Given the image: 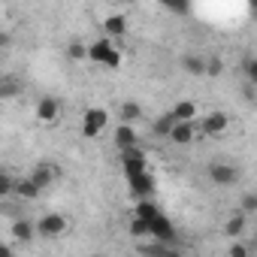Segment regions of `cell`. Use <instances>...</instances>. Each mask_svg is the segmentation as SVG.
I'll return each mask as SVG.
<instances>
[{
    "label": "cell",
    "mask_w": 257,
    "mask_h": 257,
    "mask_svg": "<svg viewBox=\"0 0 257 257\" xmlns=\"http://www.w3.org/2000/svg\"><path fill=\"white\" fill-rule=\"evenodd\" d=\"M85 61L100 64V67H106V70H115V67L121 64V52L115 49V43H109V40L103 37V40H97V43H91V46H88Z\"/></svg>",
    "instance_id": "cell-1"
},
{
    "label": "cell",
    "mask_w": 257,
    "mask_h": 257,
    "mask_svg": "<svg viewBox=\"0 0 257 257\" xmlns=\"http://www.w3.org/2000/svg\"><path fill=\"white\" fill-rule=\"evenodd\" d=\"M106 124H109V112L100 106H91V109H85V118H82V134L88 140H94L97 134L106 131Z\"/></svg>",
    "instance_id": "cell-2"
},
{
    "label": "cell",
    "mask_w": 257,
    "mask_h": 257,
    "mask_svg": "<svg viewBox=\"0 0 257 257\" xmlns=\"http://www.w3.org/2000/svg\"><path fill=\"white\" fill-rule=\"evenodd\" d=\"M34 230H37L40 236H46V239L64 236V233H67V218H64V215H58V212H49V215H43V218L34 224Z\"/></svg>",
    "instance_id": "cell-3"
},
{
    "label": "cell",
    "mask_w": 257,
    "mask_h": 257,
    "mask_svg": "<svg viewBox=\"0 0 257 257\" xmlns=\"http://www.w3.org/2000/svg\"><path fill=\"white\" fill-rule=\"evenodd\" d=\"M149 224V236L155 239V242H164V245H173V239H176V227L170 224V218H164V212L158 215V218H152V221H146Z\"/></svg>",
    "instance_id": "cell-4"
},
{
    "label": "cell",
    "mask_w": 257,
    "mask_h": 257,
    "mask_svg": "<svg viewBox=\"0 0 257 257\" xmlns=\"http://www.w3.org/2000/svg\"><path fill=\"white\" fill-rule=\"evenodd\" d=\"M112 143L118 146V152H127V149H137L140 146V134L134 124H118L115 134H112Z\"/></svg>",
    "instance_id": "cell-5"
},
{
    "label": "cell",
    "mask_w": 257,
    "mask_h": 257,
    "mask_svg": "<svg viewBox=\"0 0 257 257\" xmlns=\"http://www.w3.org/2000/svg\"><path fill=\"white\" fill-rule=\"evenodd\" d=\"M28 179H31L40 191H46L52 182H58V179H61V170H58L55 164H37V167H34V173H31Z\"/></svg>",
    "instance_id": "cell-6"
},
{
    "label": "cell",
    "mask_w": 257,
    "mask_h": 257,
    "mask_svg": "<svg viewBox=\"0 0 257 257\" xmlns=\"http://www.w3.org/2000/svg\"><path fill=\"white\" fill-rule=\"evenodd\" d=\"M131 182V194H134V200H149L152 194H155V176L146 170V173H140V176H134V179H127Z\"/></svg>",
    "instance_id": "cell-7"
},
{
    "label": "cell",
    "mask_w": 257,
    "mask_h": 257,
    "mask_svg": "<svg viewBox=\"0 0 257 257\" xmlns=\"http://www.w3.org/2000/svg\"><path fill=\"white\" fill-rule=\"evenodd\" d=\"M200 127H203V134H209V137H218V134H224L227 127H230V118H227L224 112H209V115L200 121Z\"/></svg>",
    "instance_id": "cell-8"
},
{
    "label": "cell",
    "mask_w": 257,
    "mask_h": 257,
    "mask_svg": "<svg viewBox=\"0 0 257 257\" xmlns=\"http://www.w3.org/2000/svg\"><path fill=\"white\" fill-rule=\"evenodd\" d=\"M209 179H212L215 185H233V182L239 179V170H236L233 164H212V167H209Z\"/></svg>",
    "instance_id": "cell-9"
},
{
    "label": "cell",
    "mask_w": 257,
    "mask_h": 257,
    "mask_svg": "<svg viewBox=\"0 0 257 257\" xmlns=\"http://www.w3.org/2000/svg\"><path fill=\"white\" fill-rule=\"evenodd\" d=\"M58 115H61V103H58L55 97H40V103H37V118H40L43 124H55Z\"/></svg>",
    "instance_id": "cell-10"
},
{
    "label": "cell",
    "mask_w": 257,
    "mask_h": 257,
    "mask_svg": "<svg viewBox=\"0 0 257 257\" xmlns=\"http://www.w3.org/2000/svg\"><path fill=\"white\" fill-rule=\"evenodd\" d=\"M173 121L176 124H194V118H197V106L191 103V100H179L176 106H173Z\"/></svg>",
    "instance_id": "cell-11"
},
{
    "label": "cell",
    "mask_w": 257,
    "mask_h": 257,
    "mask_svg": "<svg viewBox=\"0 0 257 257\" xmlns=\"http://www.w3.org/2000/svg\"><path fill=\"white\" fill-rule=\"evenodd\" d=\"M103 31H106V40L112 43L115 37H124V34H127V19H124V16H109V19L103 22Z\"/></svg>",
    "instance_id": "cell-12"
},
{
    "label": "cell",
    "mask_w": 257,
    "mask_h": 257,
    "mask_svg": "<svg viewBox=\"0 0 257 257\" xmlns=\"http://www.w3.org/2000/svg\"><path fill=\"white\" fill-rule=\"evenodd\" d=\"M13 194H16V197H22V200H37L43 191H40L31 179H13Z\"/></svg>",
    "instance_id": "cell-13"
},
{
    "label": "cell",
    "mask_w": 257,
    "mask_h": 257,
    "mask_svg": "<svg viewBox=\"0 0 257 257\" xmlns=\"http://www.w3.org/2000/svg\"><path fill=\"white\" fill-rule=\"evenodd\" d=\"M170 140H173V146H191L194 143V124H173Z\"/></svg>",
    "instance_id": "cell-14"
},
{
    "label": "cell",
    "mask_w": 257,
    "mask_h": 257,
    "mask_svg": "<svg viewBox=\"0 0 257 257\" xmlns=\"http://www.w3.org/2000/svg\"><path fill=\"white\" fill-rule=\"evenodd\" d=\"M140 251L146 257H182L173 245H164V242H149V245H140Z\"/></svg>",
    "instance_id": "cell-15"
},
{
    "label": "cell",
    "mask_w": 257,
    "mask_h": 257,
    "mask_svg": "<svg viewBox=\"0 0 257 257\" xmlns=\"http://www.w3.org/2000/svg\"><path fill=\"white\" fill-rule=\"evenodd\" d=\"M34 236H37V230H34V224H31V221H25V218L13 221V239H16V242L28 245V242L34 239Z\"/></svg>",
    "instance_id": "cell-16"
},
{
    "label": "cell",
    "mask_w": 257,
    "mask_h": 257,
    "mask_svg": "<svg viewBox=\"0 0 257 257\" xmlns=\"http://www.w3.org/2000/svg\"><path fill=\"white\" fill-rule=\"evenodd\" d=\"M140 118H143V106H140V103H134V100L121 103V124H134V127H137Z\"/></svg>",
    "instance_id": "cell-17"
},
{
    "label": "cell",
    "mask_w": 257,
    "mask_h": 257,
    "mask_svg": "<svg viewBox=\"0 0 257 257\" xmlns=\"http://www.w3.org/2000/svg\"><path fill=\"white\" fill-rule=\"evenodd\" d=\"M182 70L191 73V76H206V58H200V55H185V58H182Z\"/></svg>",
    "instance_id": "cell-18"
},
{
    "label": "cell",
    "mask_w": 257,
    "mask_h": 257,
    "mask_svg": "<svg viewBox=\"0 0 257 257\" xmlns=\"http://www.w3.org/2000/svg\"><path fill=\"white\" fill-rule=\"evenodd\" d=\"M245 215L242 212H233L230 218H227V224H224V233L230 236V239H236V236H242V230H245Z\"/></svg>",
    "instance_id": "cell-19"
},
{
    "label": "cell",
    "mask_w": 257,
    "mask_h": 257,
    "mask_svg": "<svg viewBox=\"0 0 257 257\" xmlns=\"http://www.w3.org/2000/svg\"><path fill=\"white\" fill-rule=\"evenodd\" d=\"M161 215V209L152 203V200H137V209H134V218H143V221H152V218H158Z\"/></svg>",
    "instance_id": "cell-20"
},
{
    "label": "cell",
    "mask_w": 257,
    "mask_h": 257,
    "mask_svg": "<svg viewBox=\"0 0 257 257\" xmlns=\"http://www.w3.org/2000/svg\"><path fill=\"white\" fill-rule=\"evenodd\" d=\"M173 124H176V121H173V115L167 112V115H161V118H158V121L152 124V131H155L158 137H170V131H173Z\"/></svg>",
    "instance_id": "cell-21"
},
{
    "label": "cell",
    "mask_w": 257,
    "mask_h": 257,
    "mask_svg": "<svg viewBox=\"0 0 257 257\" xmlns=\"http://www.w3.org/2000/svg\"><path fill=\"white\" fill-rule=\"evenodd\" d=\"M127 230H131V236H149V224L143 218H131L127 221Z\"/></svg>",
    "instance_id": "cell-22"
},
{
    "label": "cell",
    "mask_w": 257,
    "mask_h": 257,
    "mask_svg": "<svg viewBox=\"0 0 257 257\" xmlns=\"http://www.w3.org/2000/svg\"><path fill=\"white\" fill-rule=\"evenodd\" d=\"M19 91H22V85L16 79H0V97H13Z\"/></svg>",
    "instance_id": "cell-23"
},
{
    "label": "cell",
    "mask_w": 257,
    "mask_h": 257,
    "mask_svg": "<svg viewBox=\"0 0 257 257\" xmlns=\"http://www.w3.org/2000/svg\"><path fill=\"white\" fill-rule=\"evenodd\" d=\"M140 161H146V155H143V149H140V146H137V149L121 152V164H140Z\"/></svg>",
    "instance_id": "cell-24"
},
{
    "label": "cell",
    "mask_w": 257,
    "mask_h": 257,
    "mask_svg": "<svg viewBox=\"0 0 257 257\" xmlns=\"http://www.w3.org/2000/svg\"><path fill=\"white\" fill-rule=\"evenodd\" d=\"M67 55H70L73 61H85V55H88V46H85V43H70V46H67Z\"/></svg>",
    "instance_id": "cell-25"
},
{
    "label": "cell",
    "mask_w": 257,
    "mask_h": 257,
    "mask_svg": "<svg viewBox=\"0 0 257 257\" xmlns=\"http://www.w3.org/2000/svg\"><path fill=\"white\" fill-rule=\"evenodd\" d=\"M242 70H245V79H248V85H257V61H254V58H245Z\"/></svg>",
    "instance_id": "cell-26"
},
{
    "label": "cell",
    "mask_w": 257,
    "mask_h": 257,
    "mask_svg": "<svg viewBox=\"0 0 257 257\" xmlns=\"http://www.w3.org/2000/svg\"><path fill=\"white\" fill-rule=\"evenodd\" d=\"M239 212H242L245 218H251V215L257 212V197H254V194H245V197H242V209H239Z\"/></svg>",
    "instance_id": "cell-27"
},
{
    "label": "cell",
    "mask_w": 257,
    "mask_h": 257,
    "mask_svg": "<svg viewBox=\"0 0 257 257\" xmlns=\"http://www.w3.org/2000/svg\"><path fill=\"white\" fill-rule=\"evenodd\" d=\"M13 194V176L0 167V197H10Z\"/></svg>",
    "instance_id": "cell-28"
},
{
    "label": "cell",
    "mask_w": 257,
    "mask_h": 257,
    "mask_svg": "<svg viewBox=\"0 0 257 257\" xmlns=\"http://www.w3.org/2000/svg\"><path fill=\"white\" fill-rule=\"evenodd\" d=\"M149 167H146V161H140V164H124V176L127 179H134V176H140V173H146Z\"/></svg>",
    "instance_id": "cell-29"
},
{
    "label": "cell",
    "mask_w": 257,
    "mask_h": 257,
    "mask_svg": "<svg viewBox=\"0 0 257 257\" xmlns=\"http://www.w3.org/2000/svg\"><path fill=\"white\" fill-rule=\"evenodd\" d=\"M221 70H224L221 58H209L206 61V76H221Z\"/></svg>",
    "instance_id": "cell-30"
},
{
    "label": "cell",
    "mask_w": 257,
    "mask_h": 257,
    "mask_svg": "<svg viewBox=\"0 0 257 257\" xmlns=\"http://www.w3.org/2000/svg\"><path fill=\"white\" fill-rule=\"evenodd\" d=\"M230 257H251V254H248V248L242 242H233L230 245Z\"/></svg>",
    "instance_id": "cell-31"
},
{
    "label": "cell",
    "mask_w": 257,
    "mask_h": 257,
    "mask_svg": "<svg viewBox=\"0 0 257 257\" xmlns=\"http://www.w3.org/2000/svg\"><path fill=\"white\" fill-rule=\"evenodd\" d=\"M13 46V34L10 31H0V49H10Z\"/></svg>",
    "instance_id": "cell-32"
},
{
    "label": "cell",
    "mask_w": 257,
    "mask_h": 257,
    "mask_svg": "<svg viewBox=\"0 0 257 257\" xmlns=\"http://www.w3.org/2000/svg\"><path fill=\"white\" fill-rule=\"evenodd\" d=\"M0 257H16V251H13L10 245H4V242H0Z\"/></svg>",
    "instance_id": "cell-33"
},
{
    "label": "cell",
    "mask_w": 257,
    "mask_h": 257,
    "mask_svg": "<svg viewBox=\"0 0 257 257\" xmlns=\"http://www.w3.org/2000/svg\"><path fill=\"white\" fill-rule=\"evenodd\" d=\"M245 100H254V85H245Z\"/></svg>",
    "instance_id": "cell-34"
}]
</instances>
